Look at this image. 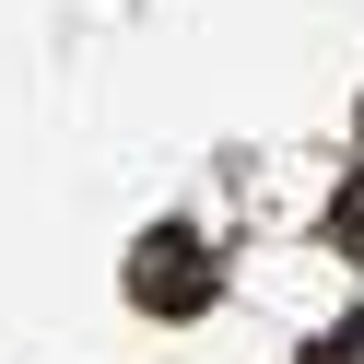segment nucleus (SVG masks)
Returning a JSON list of instances; mask_svg holds the SVG:
<instances>
[{
    "label": "nucleus",
    "instance_id": "1",
    "mask_svg": "<svg viewBox=\"0 0 364 364\" xmlns=\"http://www.w3.org/2000/svg\"><path fill=\"white\" fill-rule=\"evenodd\" d=\"M141 294H153V306H188V294H212V259H200L188 235H165V247L141 259Z\"/></svg>",
    "mask_w": 364,
    "mask_h": 364
},
{
    "label": "nucleus",
    "instance_id": "2",
    "mask_svg": "<svg viewBox=\"0 0 364 364\" xmlns=\"http://www.w3.org/2000/svg\"><path fill=\"white\" fill-rule=\"evenodd\" d=\"M329 235H341V247H364V176H353V188H341V212H329Z\"/></svg>",
    "mask_w": 364,
    "mask_h": 364
}]
</instances>
